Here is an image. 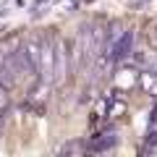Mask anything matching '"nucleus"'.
<instances>
[{
	"label": "nucleus",
	"instance_id": "f257e3e1",
	"mask_svg": "<svg viewBox=\"0 0 157 157\" xmlns=\"http://www.w3.org/2000/svg\"><path fill=\"white\" fill-rule=\"evenodd\" d=\"M39 78L42 81H55V42H42V58H39Z\"/></svg>",
	"mask_w": 157,
	"mask_h": 157
},
{
	"label": "nucleus",
	"instance_id": "f03ea898",
	"mask_svg": "<svg viewBox=\"0 0 157 157\" xmlns=\"http://www.w3.org/2000/svg\"><path fill=\"white\" fill-rule=\"evenodd\" d=\"M68 76V50L63 42H55V84H63Z\"/></svg>",
	"mask_w": 157,
	"mask_h": 157
},
{
	"label": "nucleus",
	"instance_id": "7ed1b4c3",
	"mask_svg": "<svg viewBox=\"0 0 157 157\" xmlns=\"http://www.w3.org/2000/svg\"><path fill=\"white\" fill-rule=\"evenodd\" d=\"M24 52H26V58L32 60V66L37 68V73H39V58H42V42H39V39H29L26 45H24Z\"/></svg>",
	"mask_w": 157,
	"mask_h": 157
},
{
	"label": "nucleus",
	"instance_id": "20e7f679",
	"mask_svg": "<svg viewBox=\"0 0 157 157\" xmlns=\"http://www.w3.org/2000/svg\"><path fill=\"white\" fill-rule=\"evenodd\" d=\"M139 84H141V92H144V94L155 97V94H157V73L141 71V73H139Z\"/></svg>",
	"mask_w": 157,
	"mask_h": 157
},
{
	"label": "nucleus",
	"instance_id": "39448f33",
	"mask_svg": "<svg viewBox=\"0 0 157 157\" xmlns=\"http://www.w3.org/2000/svg\"><path fill=\"white\" fill-rule=\"evenodd\" d=\"M131 42H134V34H131V32H126V34H123V39H121V42L115 45V55H113V58H115V60L126 58V55L131 52Z\"/></svg>",
	"mask_w": 157,
	"mask_h": 157
},
{
	"label": "nucleus",
	"instance_id": "423d86ee",
	"mask_svg": "<svg viewBox=\"0 0 157 157\" xmlns=\"http://www.w3.org/2000/svg\"><path fill=\"white\" fill-rule=\"evenodd\" d=\"M123 113H126V102L110 100V110H107V115H110V118H121Z\"/></svg>",
	"mask_w": 157,
	"mask_h": 157
}]
</instances>
